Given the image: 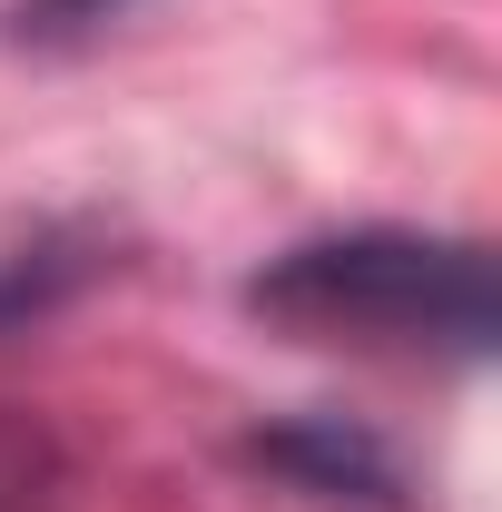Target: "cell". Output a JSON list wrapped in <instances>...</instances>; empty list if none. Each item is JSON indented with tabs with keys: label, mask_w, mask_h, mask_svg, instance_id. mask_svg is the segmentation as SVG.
<instances>
[{
	"label": "cell",
	"mask_w": 502,
	"mask_h": 512,
	"mask_svg": "<svg viewBox=\"0 0 502 512\" xmlns=\"http://www.w3.org/2000/svg\"><path fill=\"white\" fill-rule=\"evenodd\" d=\"M40 493H50V473H40V434L0 424V512H40Z\"/></svg>",
	"instance_id": "obj_2"
},
{
	"label": "cell",
	"mask_w": 502,
	"mask_h": 512,
	"mask_svg": "<svg viewBox=\"0 0 502 512\" xmlns=\"http://www.w3.org/2000/svg\"><path fill=\"white\" fill-rule=\"evenodd\" d=\"M256 316L296 335H355V345H443L483 355L493 345V266L483 247L443 237H325V247L276 256L247 286Z\"/></svg>",
	"instance_id": "obj_1"
}]
</instances>
